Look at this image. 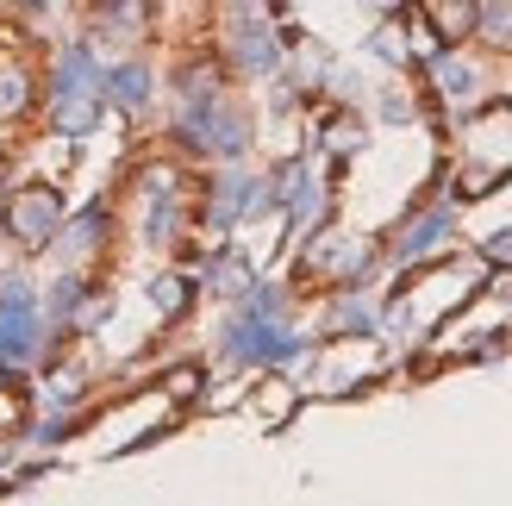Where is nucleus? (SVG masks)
<instances>
[{"label":"nucleus","mask_w":512,"mask_h":506,"mask_svg":"<svg viewBox=\"0 0 512 506\" xmlns=\"http://www.w3.org/2000/svg\"><path fill=\"white\" fill-rule=\"evenodd\" d=\"M0 232L25 250H44L63 232V194L44 188V182H25V194H13L7 207H0Z\"/></svg>","instance_id":"f257e3e1"}]
</instances>
